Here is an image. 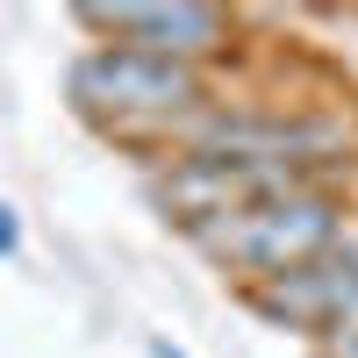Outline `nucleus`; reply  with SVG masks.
Masks as SVG:
<instances>
[{"mask_svg":"<svg viewBox=\"0 0 358 358\" xmlns=\"http://www.w3.org/2000/svg\"><path fill=\"white\" fill-rule=\"evenodd\" d=\"M151 358H187V351H179L172 337H151Z\"/></svg>","mask_w":358,"mask_h":358,"instance_id":"nucleus-7","label":"nucleus"},{"mask_svg":"<svg viewBox=\"0 0 358 358\" xmlns=\"http://www.w3.org/2000/svg\"><path fill=\"white\" fill-rule=\"evenodd\" d=\"M65 94L94 129L158 158L172 143V129H187L208 101H222V86H215V72H194V65H165V57H143L122 43H86L72 57Z\"/></svg>","mask_w":358,"mask_h":358,"instance_id":"nucleus-1","label":"nucleus"},{"mask_svg":"<svg viewBox=\"0 0 358 358\" xmlns=\"http://www.w3.org/2000/svg\"><path fill=\"white\" fill-rule=\"evenodd\" d=\"M315 351H322V358H358V308H351V315H344V322H337V330L322 337Z\"/></svg>","mask_w":358,"mask_h":358,"instance_id":"nucleus-5","label":"nucleus"},{"mask_svg":"<svg viewBox=\"0 0 358 358\" xmlns=\"http://www.w3.org/2000/svg\"><path fill=\"white\" fill-rule=\"evenodd\" d=\"M15 244H22V229H15V208H8V201H0V258H8Z\"/></svg>","mask_w":358,"mask_h":358,"instance_id":"nucleus-6","label":"nucleus"},{"mask_svg":"<svg viewBox=\"0 0 358 358\" xmlns=\"http://www.w3.org/2000/svg\"><path fill=\"white\" fill-rule=\"evenodd\" d=\"M79 22L101 43L165 57V65H194V72H222L244 50V15L208 8V0H115V8H79Z\"/></svg>","mask_w":358,"mask_h":358,"instance_id":"nucleus-3","label":"nucleus"},{"mask_svg":"<svg viewBox=\"0 0 358 358\" xmlns=\"http://www.w3.org/2000/svg\"><path fill=\"white\" fill-rule=\"evenodd\" d=\"M244 301H251V315L273 322V330H301V337L322 344V337L358 308V229L337 236L322 258H308V265H294V273L251 287Z\"/></svg>","mask_w":358,"mask_h":358,"instance_id":"nucleus-4","label":"nucleus"},{"mask_svg":"<svg viewBox=\"0 0 358 358\" xmlns=\"http://www.w3.org/2000/svg\"><path fill=\"white\" fill-rule=\"evenodd\" d=\"M358 229V187H308V194H273V201H251V208H229L215 222H194L187 244L215 265L229 287H265L308 265L337 244V236Z\"/></svg>","mask_w":358,"mask_h":358,"instance_id":"nucleus-2","label":"nucleus"}]
</instances>
